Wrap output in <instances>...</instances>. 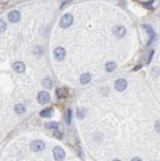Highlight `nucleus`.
Instances as JSON below:
<instances>
[{
    "label": "nucleus",
    "mask_w": 160,
    "mask_h": 161,
    "mask_svg": "<svg viewBox=\"0 0 160 161\" xmlns=\"http://www.w3.org/2000/svg\"><path fill=\"white\" fill-rule=\"evenodd\" d=\"M73 23V16L72 14H65V16L61 17V21H59V25H61V28H67V27H70Z\"/></svg>",
    "instance_id": "nucleus-1"
},
{
    "label": "nucleus",
    "mask_w": 160,
    "mask_h": 161,
    "mask_svg": "<svg viewBox=\"0 0 160 161\" xmlns=\"http://www.w3.org/2000/svg\"><path fill=\"white\" fill-rule=\"evenodd\" d=\"M49 100H51V95H49V92H46V91H41V92H38V102L39 104H48L49 102Z\"/></svg>",
    "instance_id": "nucleus-2"
},
{
    "label": "nucleus",
    "mask_w": 160,
    "mask_h": 161,
    "mask_svg": "<svg viewBox=\"0 0 160 161\" xmlns=\"http://www.w3.org/2000/svg\"><path fill=\"white\" fill-rule=\"evenodd\" d=\"M65 55H66V52H65V48H62V46L55 48V50H53V56H55L56 60H62V59L65 58Z\"/></svg>",
    "instance_id": "nucleus-3"
},
{
    "label": "nucleus",
    "mask_w": 160,
    "mask_h": 161,
    "mask_svg": "<svg viewBox=\"0 0 160 161\" xmlns=\"http://www.w3.org/2000/svg\"><path fill=\"white\" fill-rule=\"evenodd\" d=\"M29 147H31L32 151H41V150H44L45 144H44V142H41V140H34Z\"/></svg>",
    "instance_id": "nucleus-4"
},
{
    "label": "nucleus",
    "mask_w": 160,
    "mask_h": 161,
    "mask_svg": "<svg viewBox=\"0 0 160 161\" xmlns=\"http://www.w3.org/2000/svg\"><path fill=\"white\" fill-rule=\"evenodd\" d=\"M126 87H128V83H126V80L118 79L117 81H115V88H117L118 91H124Z\"/></svg>",
    "instance_id": "nucleus-5"
},
{
    "label": "nucleus",
    "mask_w": 160,
    "mask_h": 161,
    "mask_svg": "<svg viewBox=\"0 0 160 161\" xmlns=\"http://www.w3.org/2000/svg\"><path fill=\"white\" fill-rule=\"evenodd\" d=\"M8 21H11V23L20 21V11H18V10L10 11V13H8Z\"/></svg>",
    "instance_id": "nucleus-6"
},
{
    "label": "nucleus",
    "mask_w": 160,
    "mask_h": 161,
    "mask_svg": "<svg viewBox=\"0 0 160 161\" xmlns=\"http://www.w3.org/2000/svg\"><path fill=\"white\" fill-rule=\"evenodd\" d=\"M114 32H115V35H117L118 38H122V37H125V34H126V28L122 27V25H117L114 28Z\"/></svg>",
    "instance_id": "nucleus-7"
},
{
    "label": "nucleus",
    "mask_w": 160,
    "mask_h": 161,
    "mask_svg": "<svg viewBox=\"0 0 160 161\" xmlns=\"http://www.w3.org/2000/svg\"><path fill=\"white\" fill-rule=\"evenodd\" d=\"M53 157L55 160H63L65 158V151L61 147H55L53 148Z\"/></svg>",
    "instance_id": "nucleus-8"
},
{
    "label": "nucleus",
    "mask_w": 160,
    "mask_h": 161,
    "mask_svg": "<svg viewBox=\"0 0 160 161\" xmlns=\"http://www.w3.org/2000/svg\"><path fill=\"white\" fill-rule=\"evenodd\" d=\"M13 67L17 73H24L25 71V65L23 63V62H16V63L13 65Z\"/></svg>",
    "instance_id": "nucleus-9"
},
{
    "label": "nucleus",
    "mask_w": 160,
    "mask_h": 161,
    "mask_svg": "<svg viewBox=\"0 0 160 161\" xmlns=\"http://www.w3.org/2000/svg\"><path fill=\"white\" fill-rule=\"evenodd\" d=\"M143 28L146 29L147 32H149V35H150V41L155 39L156 34H155V29H153V27H152V25H149V24H143Z\"/></svg>",
    "instance_id": "nucleus-10"
},
{
    "label": "nucleus",
    "mask_w": 160,
    "mask_h": 161,
    "mask_svg": "<svg viewBox=\"0 0 160 161\" xmlns=\"http://www.w3.org/2000/svg\"><path fill=\"white\" fill-rule=\"evenodd\" d=\"M56 97H58L59 101L65 100V98H66V90H65V88H58V90H56Z\"/></svg>",
    "instance_id": "nucleus-11"
},
{
    "label": "nucleus",
    "mask_w": 160,
    "mask_h": 161,
    "mask_svg": "<svg viewBox=\"0 0 160 161\" xmlns=\"http://www.w3.org/2000/svg\"><path fill=\"white\" fill-rule=\"evenodd\" d=\"M90 80H91V76H90L88 73H84V74H82V76H80V83H82V84H87Z\"/></svg>",
    "instance_id": "nucleus-12"
},
{
    "label": "nucleus",
    "mask_w": 160,
    "mask_h": 161,
    "mask_svg": "<svg viewBox=\"0 0 160 161\" xmlns=\"http://www.w3.org/2000/svg\"><path fill=\"white\" fill-rule=\"evenodd\" d=\"M42 85L45 88H52L53 87V81H52L51 79H44L42 80Z\"/></svg>",
    "instance_id": "nucleus-13"
},
{
    "label": "nucleus",
    "mask_w": 160,
    "mask_h": 161,
    "mask_svg": "<svg viewBox=\"0 0 160 161\" xmlns=\"http://www.w3.org/2000/svg\"><path fill=\"white\" fill-rule=\"evenodd\" d=\"M65 121H66V125H70V123H72V109H67V111H66Z\"/></svg>",
    "instance_id": "nucleus-14"
},
{
    "label": "nucleus",
    "mask_w": 160,
    "mask_h": 161,
    "mask_svg": "<svg viewBox=\"0 0 160 161\" xmlns=\"http://www.w3.org/2000/svg\"><path fill=\"white\" fill-rule=\"evenodd\" d=\"M117 69V63H114V62H108V63L105 65V70L107 71H112Z\"/></svg>",
    "instance_id": "nucleus-15"
},
{
    "label": "nucleus",
    "mask_w": 160,
    "mask_h": 161,
    "mask_svg": "<svg viewBox=\"0 0 160 161\" xmlns=\"http://www.w3.org/2000/svg\"><path fill=\"white\" fill-rule=\"evenodd\" d=\"M41 116H42V118H49V116L52 115V109H42V111H41V114H39Z\"/></svg>",
    "instance_id": "nucleus-16"
},
{
    "label": "nucleus",
    "mask_w": 160,
    "mask_h": 161,
    "mask_svg": "<svg viewBox=\"0 0 160 161\" xmlns=\"http://www.w3.org/2000/svg\"><path fill=\"white\" fill-rule=\"evenodd\" d=\"M14 109H16V112H17V114H23V112L25 111V106L23 105V104H17V105H16V108H14Z\"/></svg>",
    "instance_id": "nucleus-17"
},
{
    "label": "nucleus",
    "mask_w": 160,
    "mask_h": 161,
    "mask_svg": "<svg viewBox=\"0 0 160 161\" xmlns=\"http://www.w3.org/2000/svg\"><path fill=\"white\" fill-rule=\"evenodd\" d=\"M48 127H49V129H53V130H55V129H58V127H59V123H58V122H49V123H48Z\"/></svg>",
    "instance_id": "nucleus-18"
},
{
    "label": "nucleus",
    "mask_w": 160,
    "mask_h": 161,
    "mask_svg": "<svg viewBox=\"0 0 160 161\" xmlns=\"http://www.w3.org/2000/svg\"><path fill=\"white\" fill-rule=\"evenodd\" d=\"M53 136H55V137H58V139H62V137H63V133L59 132L58 129H55V132H53Z\"/></svg>",
    "instance_id": "nucleus-19"
},
{
    "label": "nucleus",
    "mask_w": 160,
    "mask_h": 161,
    "mask_svg": "<svg viewBox=\"0 0 160 161\" xmlns=\"http://www.w3.org/2000/svg\"><path fill=\"white\" fill-rule=\"evenodd\" d=\"M155 129H156V132H157V133H160V121L155 122Z\"/></svg>",
    "instance_id": "nucleus-20"
},
{
    "label": "nucleus",
    "mask_w": 160,
    "mask_h": 161,
    "mask_svg": "<svg viewBox=\"0 0 160 161\" xmlns=\"http://www.w3.org/2000/svg\"><path fill=\"white\" fill-rule=\"evenodd\" d=\"M83 116H84V111H83V109H79V111H77V118L83 119Z\"/></svg>",
    "instance_id": "nucleus-21"
},
{
    "label": "nucleus",
    "mask_w": 160,
    "mask_h": 161,
    "mask_svg": "<svg viewBox=\"0 0 160 161\" xmlns=\"http://www.w3.org/2000/svg\"><path fill=\"white\" fill-rule=\"evenodd\" d=\"M4 31H6V23L2 20V32H4Z\"/></svg>",
    "instance_id": "nucleus-22"
},
{
    "label": "nucleus",
    "mask_w": 160,
    "mask_h": 161,
    "mask_svg": "<svg viewBox=\"0 0 160 161\" xmlns=\"http://www.w3.org/2000/svg\"><path fill=\"white\" fill-rule=\"evenodd\" d=\"M147 2H150V3H152V2H153V0H147Z\"/></svg>",
    "instance_id": "nucleus-23"
}]
</instances>
